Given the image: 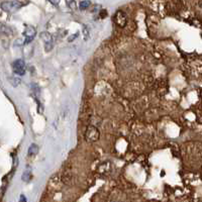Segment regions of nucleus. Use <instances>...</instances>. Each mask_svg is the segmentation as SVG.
<instances>
[{"label":"nucleus","instance_id":"obj_1","mask_svg":"<svg viewBox=\"0 0 202 202\" xmlns=\"http://www.w3.org/2000/svg\"><path fill=\"white\" fill-rule=\"evenodd\" d=\"M100 137V131L96 126L89 125L86 128V131L84 134V139L87 143H95L97 142Z\"/></svg>","mask_w":202,"mask_h":202},{"label":"nucleus","instance_id":"obj_2","mask_svg":"<svg viewBox=\"0 0 202 202\" xmlns=\"http://www.w3.org/2000/svg\"><path fill=\"white\" fill-rule=\"evenodd\" d=\"M26 4V3L20 2V1H5L0 4V7H1L2 10L5 12H14L16 10L20 9V8Z\"/></svg>","mask_w":202,"mask_h":202},{"label":"nucleus","instance_id":"obj_3","mask_svg":"<svg viewBox=\"0 0 202 202\" xmlns=\"http://www.w3.org/2000/svg\"><path fill=\"white\" fill-rule=\"evenodd\" d=\"M113 21L115 23L116 26L124 27L127 23V15L126 13L122 11V10H117L115 12L114 16H113Z\"/></svg>","mask_w":202,"mask_h":202},{"label":"nucleus","instance_id":"obj_4","mask_svg":"<svg viewBox=\"0 0 202 202\" xmlns=\"http://www.w3.org/2000/svg\"><path fill=\"white\" fill-rule=\"evenodd\" d=\"M12 70L14 74L23 76L26 74V63L23 59H17L12 63Z\"/></svg>","mask_w":202,"mask_h":202},{"label":"nucleus","instance_id":"obj_5","mask_svg":"<svg viewBox=\"0 0 202 202\" xmlns=\"http://www.w3.org/2000/svg\"><path fill=\"white\" fill-rule=\"evenodd\" d=\"M35 35H37V29H35V27H34L32 26H26L23 32L24 44L27 45V44L32 43V41L34 40Z\"/></svg>","mask_w":202,"mask_h":202},{"label":"nucleus","instance_id":"obj_6","mask_svg":"<svg viewBox=\"0 0 202 202\" xmlns=\"http://www.w3.org/2000/svg\"><path fill=\"white\" fill-rule=\"evenodd\" d=\"M40 37L41 38V41H44V45H45L46 51L47 52L51 51V50L54 48V38H53V35H50L49 32H41Z\"/></svg>","mask_w":202,"mask_h":202},{"label":"nucleus","instance_id":"obj_7","mask_svg":"<svg viewBox=\"0 0 202 202\" xmlns=\"http://www.w3.org/2000/svg\"><path fill=\"white\" fill-rule=\"evenodd\" d=\"M0 34H3V35H12L13 30H12L11 27L8 26L7 24L0 23Z\"/></svg>","mask_w":202,"mask_h":202},{"label":"nucleus","instance_id":"obj_8","mask_svg":"<svg viewBox=\"0 0 202 202\" xmlns=\"http://www.w3.org/2000/svg\"><path fill=\"white\" fill-rule=\"evenodd\" d=\"M72 173L70 172L69 170H65L64 171V174H63V176H62V180H63V182L65 184H69L71 182V180H72Z\"/></svg>","mask_w":202,"mask_h":202},{"label":"nucleus","instance_id":"obj_9","mask_svg":"<svg viewBox=\"0 0 202 202\" xmlns=\"http://www.w3.org/2000/svg\"><path fill=\"white\" fill-rule=\"evenodd\" d=\"M38 151H40L38 146L35 145V143H32L29 148V152L27 153H29V156H35V155L38 154Z\"/></svg>","mask_w":202,"mask_h":202},{"label":"nucleus","instance_id":"obj_10","mask_svg":"<svg viewBox=\"0 0 202 202\" xmlns=\"http://www.w3.org/2000/svg\"><path fill=\"white\" fill-rule=\"evenodd\" d=\"M82 32H83V35H84V40L85 41L89 40V38H90V29L89 27L87 26H83Z\"/></svg>","mask_w":202,"mask_h":202},{"label":"nucleus","instance_id":"obj_11","mask_svg":"<svg viewBox=\"0 0 202 202\" xmlns=\"http://www.w3.org/2000/svg\"><path fill=\"white\" fill-rule=\"evenodd\" d=\"M9 83L13 87H17L20 84V79L17 77H9Z\"/></svg>","mask_w":202,"mask_h":202},{"label":"nucleus","instance_id":"obj_12","mask_svg":"<svg viewBox=\"0 0 202 202\" xmlns=\"http://www.w3.org/2000/svg\"><path fill=\"white\" fill-rule=\"evenodd\" d=\"M90 5H91L90 1H81L79 3V8L81 10H85V9H87V8L90 6Z\"/></svg>","mask_w":202,"mask_h":202},{"label":"nucleus","instance_id":"obj_13","mask_svg":"<svg viewBox=\"0 0 202 202\" xmlns=\"http://www.w3.org/2000/svg\"><path fill=\"white\" fill-rule=\"evenodd\" d=\"M32 174H30V172L23 173V181H24V182H29L30 180H32Z\"/></svg>","mask_w":202,"mask_h":202},{"label":"nucleus","instance_id":"obj_14","mask_svg":"<svg viewBox=\"0 0 202 202\" xmlns=\"http://www.w3.org/2000/svg\"><path fill=\"white\" fill-rule=\"evenodd\" d=\"M66 4H67L72 10L76 9V2L74 1V0H72V1H66Z\"/></svg>","mask_w":202,"mask_h":202},{"label":"nucleus","instance_id":"obj_15","mask_svg":"<svg viewBox=\"0 0 202 202\" xmlns=\"http://www.w3.org/2000/svg\"><path fill=\"white\" fill-rule=\"evenodd\" d=\"M99 15H100V17H101V18H104L105 16L107 15V11H106V10H105V9H102L101 11H100V13H99Z\"/></svg>","mask_w":202,"mask_h":202},{"label":"nucleus","instance_id":"obj_16","mask_svg":"<svg viewBox=\"0 0 202 202\" xmlns=\"http://www.w3.org/2000/svg\"><path fill=\"white\" fill-rule=\"evenodd\" d=\"M77 37H78V34H76L75 35H71V37L68 38V41H73V40H75V38H76Z\"/></svg>","mask_w":202,"mask_h":202},{"label":"nucleus","instance_id":"obj_17","mask_svg":"<svg viewBox=\"0 0 202 202\" xmlns=\"http://www.w3.org/2000/svg\"><path fill=\"white\" fill-rule=\"evenodd\" d=\"M19 202H26V198L24 195H20V198H19Z\"/></svg>","mask_w":202,"mask_h":202}]
</instances>
